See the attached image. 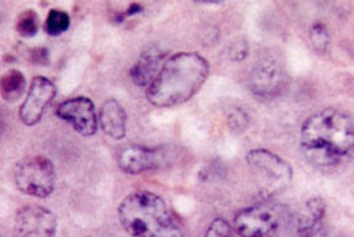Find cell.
Wrapping results in <instances>:
<instances>
[{
  "instance_id": "cell-1",
  "label": "cell",
  "mask_w": 354,
  "mask_h": 237,
  "mask_svg": "<svg viewBox=\"0 0 354 237\" xmlns=\"http://www.w3.org/2000/svg\"><path fill=\"white\" fill-rule=\"evenodd\" d=\"M300 143L304 155L312 163L322 166L340 163L353 153V119L335 109L322 110L305 121Z\"/></svg>"
},
{
  "instance_id": "cell-2",
  "label": "cell",
  "mask_w": 354,
  "mask_h": 237,
  "mask_svg": "<svg viewBox=\"0 0 354 237\" xmlns=\"http://www.w3.org/2000/svg\"><path fill=\"white\" fill-rule=\"evenodd\" d=\"M209 67L196 52H182L172 55L149 84L146 95L151 104L167 107L190 99L202 87Z\"/></svg>"
},
{
  "instance_id": "cell-3",
  "label": "cell",
  "mask_w": 354,
  "mask_h": 237,
  "mask_svg": "<svg viewBox=\"0 0 354 237\" xmlns=\"http://www.w3.org/2000/svg\"><path fill=\"white\" fill-rule=\"evenodd\" d=\"M119 220L133 237H185L164 200L149 191H135L118 208Z\"/></svg>"
},
{
  "instance_id": "cell-4",
  "label": "cell",
  "mask_w": 354,
  "mask_h": 237,
  "mask_svg": "<svg viewBox=\"0 0 354 237\" xmlns=\"http://www.w3.org/2000/svg\"><path fill=\"white\" fill-rule=\"evenodd\" d=\"M17 189L24 194L45 198L53 192L55 173L53 164L43 156H30L19 160L13 169Z\"/></svg>"
},
{
  "instance_id": "cell-5",
  "label": "cell",
  "mask_w": 354,
  "mask_h": 237,
  "mask_svg": "<svg viewBox=\"0 0 354 237\" xmlns=\"http://www.w3.org/2000/svg\"><path fill=\"white\" fill-rule=\"evenodd\" d=\"M279 208L262 203L248 207L234 218V226L241 237H273L280 225Z\"/></svg>"
},
{
  "instance_id": "cell-6",
  "label": "cell",
  "mask_w": 354,
  "mask_h": 237,
  "mask_svg": "<svg viewBox=\"0 0 354 237\" xmlns=\"http://www.w3.org/2000/svg\"><path fill=\"white\" fill-rule=\"evenodd\" d=\"M57 227L55 214L38 205H27L19 208L13 226L16 237H54Z\"/></svg>"
},
{
  "instance_id": "cell-7",
  "label": "cell",
  "mask_w": 354,
  "mask_h": 237,
  "mask_svg": "<svg viewBox=\"0 0 354 237\" xmlns=\"http://www.w3.org/2000/svg\"><path fill=\"white\" fill-rule=\"evenodd\" d=\"M288 76L281 64L270 57L259 61L250 77V87L257 95L274 97L286 89Z\"/></svg>"
},
{
  "instance_id": "cell-8",
  "label": "cell",
  "mask_w": 354,
  "mask_h": 237,
  "mask_svg": "<svg viewBox=\"0 0 354 237\" xmlns=\"http://www.w3.org/2000/svg\"><path fill=\"white\" fill-rule=\"evenodd\" d=\"M55 84L44 76H35L30 83L26 99L19 108V117L28 126L37 124L46 108L56 96Z\"/></svg>"
},
{
  "instance_id": "cell-9",
  "label": "cell",
  "mask_w": 354,
  "mask_h": 237,
  "mask_svg": "<svg viewBox=\"0 0 354 237\" xmlns=\"http://www.w3.org/2000/svg\"><path fill=\"white\" fill-rule=\"evenodd\" d=\"M56 114L84 136H93L97 131L95 106L88 97L77 96L62 102L57 107Z\"/></svg>"
},
{
  "instance_id": "cell-10",
  "label": "cell",
  "mask_w": 354,
  "mask_h": 237,
  "mask_svg": "<svg viewBox=\"0 0 354 237\" xmlns=\"http://www.w3.org/2000/svg\"><path fill=\"white\" fill-rule=\"evenodd\" d=\"M246 159L250 166L268 178L271 185L281 187L292 178V168L288 163L267 150H252L248 153Z\"/></svg>"
},
{
  "instance_id": "cell-11",
  "label": "cell",
  "mask_w": 354,
  "mask_h": 237,
  "mask_svg": "<svg viewBox=\"0 0 354 237\" xmlns=\"http://www.w3.org/2000/svg\"><path fill=\"white\" fill-rule=\"evenodd\" d=\"M166 159L162 149L133 145L120 153L118 164L123 172L136 175L160 167Z\"/></svg>"
},
{
  "instance_id": "cell-12",
  "label": "cell",
  "mask_w": 354,
  "mask_h": 237,
  "mask_svg": "<svg viewBox=\"0 0 354 237\" xmlns=\"http://www.w3.org/2000/svg\"><path fill=\"white\" fill-rule=\"evenodd\" d=\"M99 119L104 132L115 140L123 138L127 132V114L115 99H109L102 105Z\"/></svg>"
},
{
  "instance_id": "cell-13",
  "label": "cell",
  "mask_w": 354,
  "mask_h": 237,
  "mask_svg": "<svg viewBox=\"0 0 354 237\" xmlns=\"http://www.w3.org/2000/svg\"><path fill=\"white\" fill-rule=\"evenodd\" d=\"M165 56L164 53L156 50L145 52L130 70L133 82L140 87L149 85L159 72Z\"/></svg>"
},
{
  "instance_id": "cell-14",
  "label": "cell",
  "mask_w": 354,
  "mask_h": 237,
  "mask_svg": "<svg viewBox=\"0 0 354 237\" xmlns=\"http://www.w3.org/2000/svg\"><path fill=\"white\" fill-rule=\"evenodd\" d=\"M26 80L19 70L10 69L0 76V95L8 102L19 99L26 90Z\"/></svg>"
},
{
  "instance_id": "cell-15",
  "label": "cell",
  "mask_w": 354,
  "mask_h": 237,
  "mask_svg": "<svg viewBox=\"0 0 354 237\" xmlns=\"http://www.w3.org/2000/svg\"><path fill=\"white\" fill-rule=\"evenodd\" d=\"M15 28L22 37L31 38L37 34L39 28V15L33 9L21 11L16 18Z\"/></svg>"
},
{
  "instance_id": "cell-16",
  "label": "cell",
  "mask_w": 354,
  "mask_h": 237,
  "mask_svg": "<svg viewBox=\"0 0 354 237\" xmlns=\"http://www.w3.org/2000/svg\"><path fill=\"white\" fill-rule=\"evenodd\" d=\"M70 21V17L67 12L58 9H51L46 18L44 30L50 36H59L67 31Z\"/></svg>"
},
{
  "instance_id": "cell-17",
  "label": "cell",
  "mask_w": 354,
  "mask_h": 237,
  "mask_svg": "<svg viewBox=\"0 0 354 237\" xmlns=\"http://www.w3.org/2000/svg\"><path fill=\"white\" fill-rule=\"evenodd\" d=\"M310 37L317 50L324 51L326 49L330 41V35L324 25L319 23H315L310 29Z\"/></svg>"
},
{
  "instance_id": "cell-18",
  "label": "cell",
  "mask_w": 354,
  "mask_h": 237,
  "mask_svg": "<svg viewBox=\"0 0 354 237\" xmlns=\"http://www.w3.org/2000/svg\"><path fill=\"white\" fill-rule=\"evenodd\" d=\"M205 237H235L229 224L222 218L214 219L209 225Z\"/></svg>"
},
{
  "instance_id": "cell-19",
  "label": "cell",
  "mask_w": 354,
  "mask_h": 237,
  "mask_svg": "<svg viewBox=\"0 0 354 237\" xmlns=\"http://www.w3.org/2000/svg\"><path fill=\"white\" fill-rule=\"evenodd\" d=\"M248 45L244 40H239L231 45L228 50V56L233 61L243 60L248 54Z\"/></svg>"
},
{
  "instance_id": "cell-20",
  "label": "cell",
  "mask_w": 354,
  "mask_h": 237,
  "mask_svg": "<svg viewBox=\"0 0 354 237\" xmlns=\"http://www.w3.org/2000/svg\"><path fill=\"white\" fill-rule=\"evenodd\" d=\"M30 61L37 65H45L49 62V52L45 48H35L30 52Z\"/></svg>"
},
{
  "instance_id": "cell-21",
  "label": "cell",
  "mask_w": 354,
  "mask_h": 237,
  "mask_svg": "<svg viewBox=\"0 0 354 237\" xmlns=\"http://www.w3.org/2000/svg\"><path fill=\"white\" fill-rule=\"evenodd\" d=\"M229 121L233 129H243L247 124V118L243 112L239 109L234 110L229 115Z\"/></svg>"
},
{
  "instance_id": "cell-22",
  "label": "cell",
  "mask_w": 354,
  "mask_h": 237,
  "mask_svg": "<svg viewBox=\"0 0 354 237\" xmlns=\"http://www.w3.org/2000/svg\"><path fill=\"white\" fill-rule=\"evenodd\" d=\"M142 10L143 8L140 4L133 3L129 6L125 14L127 16H132L140 13Z\"/></svg>"
},
{
  "instance_id": "cell-23",
  "label": "cell",
  "mask_w": 354,
  "mask_h": 237,
  "mask_svg": "<svg viewBox=\"0 0 354 237\" xmlns=\"http://www.w3.org/2000/svg\"><path fill=\"white\" fill-rule=\"evenodd\" d=\"M2 121H3V120H2V115H1V112H0V127H1V125H2Z\"/></svg>"
}]
</instances>
